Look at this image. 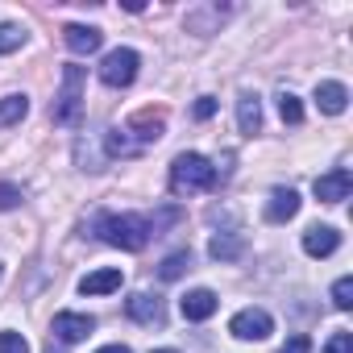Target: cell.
Instances as JSON below:
<instances>
[{
    "mask_svg": "<svg viewBox=\"0 0 353 353\" xmlns=\"http://www.w3.org/2000/svg\"><path fill=\"white\" fill-rule=\"evenodd\" d=\"M154 353H174V349H154Z\"/></svg>",
    "mask_w": 353,
    "mask_h": 353,
    "instance_id": "f546056e",
    "label": "cell"
},
{
    "mask_svg": "<svg viewBox=\"0 0 353 353\" xmlns=\"http://www.w3.org/2000/svg\"><path fill=\"white\" fill-rule=\"evenodd\" d=\"M96 237L100 241H108V245H117V250H125V254H137V250H145L150 245V221L141 216V212H121V216H96Z\"/></svg>",
    "mask_w": 353,
    "mask_h": 353,
    "instance_id": "6da1fadb",
    "label": "cell"
},
{
    "mask_svg": "<svg viewBox=\"0 0 353 353\" xmlns=\"http://www.w3.org/2000/svg\"><path fill=\"white\" fill-rule=\"evenodd\" d=\"M0 279H5V266H0Z\"/></svg>",
    "mask_w": 353,
    "mask_h": 353,
    "instance_id": "4dcf8cb0",
    "label": "cell"
},
{
    "mask_svg": "<svg viewBox=\"0 0 353 353\" xmlns=\"http://www.w3.org/2000/svg\"><path fill=\"white\" fill-rule=\"evenodd\" d=\"M332 303H336L341 312H349V307H353V279H349V274L332 283Z\"/></svg>",
    "mask_w": 353,
    "mask_h": 353,
    "instance_id": "603a6c76",
    "label": "cell"
},
{
    "mask_svg": "<svg viewBox=\"0 0 353 353\" xmlns=\"http://www.w3.org/2000/svg\"><path fill=\"white\" fill-rule=\"evenodd\" d=\"M26 112H30V96H21V92L0 96V129H9V125L26 121Z\"/></svg>",
    "mask_w": 353,
    "mask_h": 353,
    "instance_id": "d6986e66",
    "label": "cell"
},
{
    "mask_svg": "<svg viewBox=\"0 0 353 353\" xmlns=\"http://www.w3.org/2000/svg\"><path fill=\"white\" fill-rule=\"evenodd\" d=\"M162 129H166V117H162V112H154V108L133 112V117H129V125H125V133L133 137V145H137V150H145L150 141H158V137H162Z\"/></svg>",
    "mask_w": 353,
    "mask_h": 353,
    "instance_id": "8992f818",
    "label": "cell"
},
{
    "mask_svg": "<svg viewBox=\"0 0 353 353\" xmlns=\"http://www.w3.org/2000/svg\"><path fill=\"white\" fill-rule=\"evenodd\" d=\"M279 117H283V125H303V100L295 92H283L279 96Z\"/></svg>",
    "mask_w": 353,
    "mask_h": 353,
    "instance_id": "7402d4cb",
    "label": "cell"
},
{
    "mask_svg": "<svg viewBox=\"0 0 353 353\" xmlns=\"http://www.w3.org/2000/svg\"><path fill=\"white\" fill-rule=\"evenodd\" d=\"M212 112H216V100H212V96H200V100H196V121H208Z\"/></svg>",
    "mask_w": 353,
    "mask_h": 353,
    "instance_id": "83f0119b",
    "label": "cell"
},
{
    "mask_svg": "<svg viewBox=\"0 0 353 353\" xmlns=\"http://www.w3.org/2000/svg\"><path fill=\"white\" fill-rule=\"evenodd\" d=\"M188 270H192V250H174V254H166V258H162V266H158V279L174 283V279H183Z\"/></svg>",
    "mask_w": 353,
    "mask_h": 353,
    "instance_id": "ffe728a7",
    "label": "cell"
},
{
    "mask_svg": "<svg viewBox=\"0 0 353 353\" xmlns=\"http://www.w3.org/2000/svg\"><path fill=\"white\" fill-rule=\"evenodd\" d=\"M26 26H17V21H0V54H13V50H21L26 46Z\"/></svg>",
    "mask_w": 353,
    "mask_h": 353,
    "instance_id": "44dd1931",
    "label": "cell"
},
{
    "mask_svg": "<svg viewBox=\"0 0 353 353\" xmlns=\"http://www.w3.org/2000/svg\"><path fill=\"white\" fill-rule=\"evenodd\" d=\"M316 108H320V112H328V117H341V112L349 108V88H345V83H336V79L316 83Z\"/></svg>",
    "mask_w": 353,
    "mask_h": 353,
    "instance_id": "5bb4252c",
    "label": "cell"
},
{
    "mask_svg": "<svg viewBox=\"0 0 353 353\" xmlns=\"http://www.w3.org/2000/svg\"><path fill=\"white\" fill-rule=\"evenodd\" d=\"M225 17H229V9H221V5H196V9H188L183 26H188L192 34L208 38V34H216V30L225 26Z\"/></svg>",
    "mask_w": 353,
    "mask_h": 353,
    "instance_id": "30bf717a",
    "label": "cell"
},
{
    "mask_svg": "<svg viewBox=\"0 0 353 353\" xmlns=\"http://www.w3.org/2000/svg\"><path fill=\"white\" fill-rule=\"evenodd\" d=\"M92 328H96V320H92V316H83V312H59V316H54V324H50V332H54L63 345L83 341Z\"/></svg>",
    "mask_w": 353,
    "mask_h": 353,
    "instance_id": "9c48e42d",
    "label": "cell"
},
{
    "mask_svg": "<svg viewBox=\"0 0 353 353\" xmlns=\"http://www.w3.org/2000/svg\"><path fill=\"white\" fill-rule=\"evenodd\" d=\"M96 353H133V349H129V345H121V341H117V345H100V349H96Z\"/></svg>",
    "mask_w": 353,
    "mask_h": 353,
    "instance_id": "f1b7e54d",
    "label": "cell"
},
{
    "mask_svg": "<svg viewBox=\"0 0 353 353\" xmlns=\"http://www.w3.org/2000/svg\"><path fill=\"white\" fill-rule=\"evenodd\" d=\"M21 200H26V192H21L17 183H0V212H13V208H21Z\"/></svg>",
    "mask_w": 353,
    "mask_h": 353,
    "instance_id": "cb8c5ba5",
    "label": "cell"
},
{
    "mask_svg": "<svg viewBox=\"0 0 353 353\" xmlns=\"http://www.w3.org/2000/svg\"><path fill=\"white\" fill-rule=\"evenodd\" d=\"M125 316L137 320V324H162V320H166V307H162L158 295H150V291H133V295L125 299Z\"/></svg>",
    "mask_w": 353,
    "mask_h": 353,
    "instance_id": "ba28073f",
    "label": "cell"
},
{
    "mask_svg": "<svg viewBox=\"0 0 353 353\" xmlns=\"http://www.w3.org/2000/svg\"><path fill=\"white\" fill-rule=\"evenodd\" d=\"M312 192H316L320 204H341V200H349V192H353V174H349L345 166H336V170L320 174V179L312 183Z\"/></svg>",
    "mask_w": 353,
    "mask_h": 353,
    "instance_id": "52a82bcc",
    "label": "cell"
},
{
    "mask_svg": "<svg viewBox=\"0 0 353 353\" xmlns=\"http://www.w3.org/2000/svg\"><path fill=\"white\" fill-rule=\"evenodd\" d=\"M295 212H299V192L295 188H274L270 200H266V221L270 225H287Z\"/></svg>",
    "mask_w": 353,
    "mask_h": 353,
    "instance_id": "4fadbf2b",
    "label": "cell"
},
{
    "mask_svg": "<svg viewBox=\"0 0 353 353\" xmlns=\"http://www.w3.org/2000/svg\"><path fill=\"white\" fill-rule=\"evenodd\" d=\"M63 42H67L71 54L83 59V54H96V50L104 46V34H100L96 26H67V30H63Z\"/></svg>",
    "mask_w": 353,
    "mask_h": 353,
    "instance_id": "7c38bea8",
    "label": "cell"
},
{
    "mask_svg": "<svg viewBox=\"0 0 353 353\" xmlns=\"http://www.w3.org/2000/svg\"><path fill=\"white\" fill-rule=\"evenodd\" d=\"M0 353H30V341L21 336V332H0Z\"/></svg>",
    "mask_w": 353,
    "mask_h": 353,
    "instance_id": "d4e9b609",
    "label": "cell"
},
{
    "mask_svg": "<svg viewBox=\"0 0 353 353\" xmlns=\"http://www.w3.org/2000/svg\"><path fill=\"white\" fill-rule=\"evenodd\" d=\"M83 100H88V71L79 63H67L63 67V88L50 104V121L54 125H79L83 121Z\"/></svg>",
    "mask_w": 353,
    "mask_h": 353,
    "instance_id": "7a4b0ae2",
    "label": "cell"
},
{
    "mask_svg": "<svg viewBox=\"0 0 353 353\" xmlns=\"http://www.w3.org/2000/svg\"><path fill=\"white\" fill-rule=\"evenodd\" d=\"M229 332H233L237 341H266V336L274 332V320H270L266 307H241V312L229 320Z\"/></svg>",
    "mask_w": 353,
    "mask_h": 353,
    "instance_id": "5b68a950",
    "label": "cell"
},
{
    "mask_svg": "<svg viewBox=\"0 0 353 353\" xmlns=\"http://www.w3.org/2000/svg\"><path fill=\"white\" fill-rule=\"evenodd\" d=\"M336 250H341V233L332 225H312L303 233V254L307 258H332Z\"/></svg>",
    "mask_w": 353,
    "mask_h": 353,
    "instance_id": "8fae6325",
    "label": "cell"
},
{
    "mask_svg": "<svg viewBox=\"0 0 353 353\" xmlns=\"http://www.w3.org/2000/svg\"><path fill=\"white\" fill-rule=\"evenodd\" d=\"M121 283H125V274L117 266H104V270H92L79 279V295H112V291H121Z\"/></svg>",
    "mask_w": 353,
    "mask_h": 353,
    "instance_id": "9a60e30c",
    "label": "cell"
},
{
    "mask_svg": "<svg viewBox=\"0 0 353 353\" xmlns=\"http://www.w3.org/2000/svg\"><path fill=\"white\" fill-rule=\"evenodd\" d=\"M50 353H54V349H50Z\"/></svg>",
    "mask_w": 353,
    "mask_h": 353,
    "instance_id": "1f68e13d",
    "label": "cell"
},
{
    "mask_svg": "<svg viewBox=\"0 0 353 353\" xmlns=\"http://www.w3.org/2000/svg\"><path fill=\"white\" fill-rule=\"evenodd\" d=\"M216 295L208 291V287H196V291H188L183 295V303H179V312H183V320H208L212 312H216Z\"/></svg>",
    "mask_w": 353,
    "mask_h": 353,
    "instance_id": "2e32d148",
    "label": "cell"
},
{
    "mask_svg": "<svg viewBox=\"0 0 353 353\" xmlns=\"http://www.w3.org/2000/svg\"><path fill=\"white\" fill-rule=\"evenodd\" d=\"M241 250H245V237H241L237 229H225V233H216V237L208 241L212 262H237V258H241Z\"/></svg>",
    "mask_w": 353,
    "mask_h": 353,
    "instance_id": "e0dca14e",
    "label": "cell"
},
{
    "mask_svg": "<svg viewBox=\"0 0 353 353\" xmlns=\"http://www.w3.org/2000/svg\"><path fill=\"white\" fill-rule=\"evenodd\" d=\"M237 129L241 133H262V100L254 96V92H245L241 100H237Z\"/></svg>",
    "mask_w": 353,
    "mask_h": 353,
    "instance_id": "ac0fdd59",
    "label": "cell"
},
{
    "mask_svg": "<svg viewBox=\"0 0 353 353\" xmlns=\"http://www.w3.org/2000/svg\"><path fill=\"white\" fill-rule=\"evenodd\" d=\"M137 67H141V54L129 50V46H117V50H108L104 63H100V83H108V88H129V83L137 79Z\"/></svg>",
    "mask_w": 353,
    "mask_h": 353,
    "instance_id": "277c9868",
    "label": "cell"
},
{
    "mask_svg": "<svg viewBox=\"0 0 353 353\" xmlns=\"http://www.w3.org/2000/svg\"><path fill=\"white\" fill-rule=\"evenodd\" d=\"M279 353H312V341H307V336L299 332V336H291V341H287V345H283Z\"/></svg>",
    "mask_w": 353,
    "mask_h": 353,
    "instance_id": "4316f807",
    "label": "cell"
},
{
    "mask_svg": "<svg viewBox=\"0 0 353 353\" xmlns=\"http://www.w3.org/2000/svg\"><path fill=\"white\" fill-rule=\"evenodd\" d=\"M324 353H353V332H332Z\"/></svg>",
    "mask_w": 353,
    "mask_h": 353,
    "instance_id": "484cf974",
    "label": "cell"
},
{
    "mask_svg": "<svg viewBox=\"0 0 353 353\" xmlns=\"http://www.w3.org/2000/svg\"><path fill=\"white\" fill-rule=\"evenodd\" d=\"M212 183H216V166L204 154L188 150V154H179V158L170 162V192L174 196H200Z\"/></svg>",
    "mask_w": 353,
    "mask_h": 353,
    "instance_id": "3957f363",
    "label": "cell"
}]
</instances>
